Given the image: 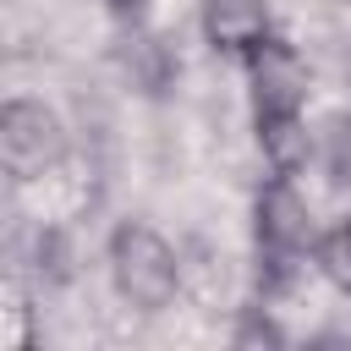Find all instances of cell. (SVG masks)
<instances>
[{"instance_id":"4","label":"cell","mask_w":351,"mask_h":351,"mask_svg":"<svg viewBox=\"0 0 351 351\" xmlns=\"http://www.w3.org/2000/svg\"><path fill=\"white\" fill-rule=\"evenodd\" d=\"M60 154H66V132L44 99L16 93L0 104V159L11 181H38L49 165H60Z\"/></svg>"},{"instance_id":"3","label":"cell","mask_w":351,"mask_h":351,"mask_svg":"<svg viewBox=\"0 0 351 351\" xmlns=\"http://www.w3.org/2000/svg\"><path fill=\"white\" fill-rule=\"evenodd\" d=\"M110 280H115V296L126 307L165 313L176 302V291H181V258L154 225L126 219L110 236Z\"/></svg>"},{"instance_id":"2","label":"cell","mask_w":351,"mask_h":351,"mask_svg":"<svg viewBox=\"0 0 351 351\" xmlns=\"http://www.w3.org/2000/svg\"><path fill=\"white\" fill-rule=\"evenodd\" d=\"M313 219H307V203L296 192V176H274L258 186L252 197V258H258V291L263 302L269 296H285L296 285V269L302 258L313 252Z\"/></svg>"},{"instance_id":"1","label":"cell","mask_w":351,"mask_h":351,"mask_svg":"<svg viewBox=\"0 0 351 351\" xmlns=\"http://www.w3.org/2000/svg\"><path fill=\"white\" fill-rule=\"evenodd\" d=\"M247 88H252V132H258V148H263V165L274 176H296L307 165V121H302V104H307V60L296 55L291 38L269 33L247 60Z\"/></svg>"},{"instance_id":"6","label":"cell","mask_w":351,"mask_h":351,"mask_svg":"<svg viewBox=\"0 0 351 351\" xmlns=\"http://www.w3.org/2000/svg\"><path fill=\"white\" fill-rule=\"evenodd\" d=\"M313 263H318V274H324L335 291L351 296V214L335 219L329 230H318V241H313Z\"/></svg>"},{"instance_id":"5","label":"cell","mask_w":351,"mask_h":351,"mask_svg":"<svg viewBox=\"0 0 351 351\" xmlns=\"http://www.w3.org/2000/svg\"><path fill=\"white\" fill-rule=\"evenodd\" d=\"M203 22V38L214 55H230V60H247L274 27H269V0H203L197 11Z\"/></svg>"},{"instance_id":"7","label":"cell","mask_w":351,"mask_h":351,"mask_svg":"<svg viewBox=\"0 0 351 351\" xmlns=\"http://www.w3.org/2000/svg\"><path fill=\"white\" fill-rule=\"evenodd\" d=\"M230 346H285V329L269 318V307H247L230 329Z\"/></svg>"},{"instance_id":"8","label":"cell","mask_w":351,"mask_h":351,"mask_svg":"<svg viewBox=\"0 0 351 351\" xmlns=\"http://www.w3.org/2000/svg\"><path fill=\"white\" fill-rule=\"evenodd\" d=\"M104 5H110V11H115V16H137V11H143V5H148V0H104Z\"/></svg>"}]
</instances>
